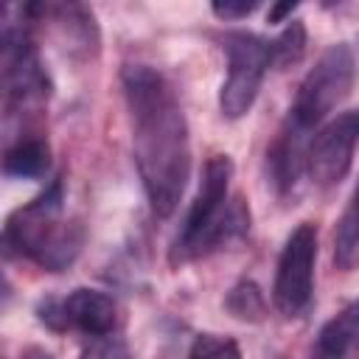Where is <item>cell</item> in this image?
I'll use <instances>...</instances> for the list:
<instances>
[{
    "mask_svg": "<svg viewBox=\"0 0 359 359\" xmlns=\"http://www.w3.org/2000/svg\"><path fill=\"white\" fill-rule=\"evenodd\" d=\"M132 118V151L154 216L177 210L191 177V140L174 84L149 65H126L121 73Z\"/></svg>",
    "mask_w": 359,
    "mask_h": 359,
    "instance_id": "6da1fadb",
    "label": "cell"
},
{
    "mask_svg": "<svg viewBox=\"0 0 359 359\" xmlns=\"http://www.w3.org/2000/svg\"><path fill=\"white\" fill-rule=\"evenodd\" d=\"M233 180V160L227 154H213L199 177V191L185 213L182 230L177 233L168 261L171 266H182L188 261L205 258L213 250L247 236L250 230V208L241 196H227Z\"/></svg>",
    "mask_w": 359,
    "mask_h": 359,
    "instance_id": "7a4b0ae2",
    "label": "cell"
},
{
    "mask_svg": "<svg viewBox=\"0 0 359 359\" xmlns=\"http://www.w3.org/2000/svg\"><path fill=\"white\" fill-rule=\"evenodd\" d=\"M353 81H356L353 50L345 42L325 48L297 87V95L289 107L286 126L309 135L351 95Z\"/></svg>",
    "mask_w": 359,
    "mask_h": 359,
    "instance_id": "3957f363",
    "label": "cell"
},
{
    "mask_svg": "<svg viewBox=\"0 0 359 359\" xmlns=\"http://www.w3.org/2000/svg\"><path fill=\"white\" fill-rule=\"evenodd\" d=\"M222 50L227 56V79L219 90V109L227 121H238L261 93L264 76L272 67V50L269 42L252 31H227Z\"/></svg>",
    "mask_w": 359,
    "mask_h": 359,
    "instance_id": "277c9868",
    "label": "cell"
},
{
    "mask_svg": "<svg viewBox=\"0 0 359 359\" xmlns=\"http://www.w3.org/2000/svg\"><path fill=\"white\" fill-rule=\"evenodd\" d=\"M3 93H6V109L22 112L36 109L50 95V79L36 56V48L31 42V34L25 25L6 22L3 28Z\"/></svg>",
    "mask_w": 359,
    "mask_h": 359,
    "instance_id": "5b68a950",
    "label": "cell"
},
{
    "mask_svg": "<svg viewBox=\"0 0 359 359\" xmlns=\"http://www.w3.org/2000/svg\"><path fill=\"white\" fill-rule=\"evenodd\" d=\"M314 261H317V227L311 222H300L278 258L272 303L283 317H300L311 303L314 289Z\"/></svg>",
    "mask_w": 359,
    "mask_h": 359,
    "instance_id": "8992f818",
    "label": "cell"
},
{
    "mask_svg": "<svg viewBox=\"0 0 359 359\" xmlns=\"http://www.w3.org/2000/svg\"><path fill=\"white\" fill-rule=\"evenodd\" d=\"M62 205H65V182H62V177H56L48 182V188L39 196L25 202L22 208H17L6 219L3 247L8 252L25 255L36 264L42 250L50 244L56 230L65 224L62 222Z\"/></svg>",
    "mask_w": 359,
    "mask_h": 359,
    "instance_id": "52a82bcc",
    "label": "cell"
},
{
    "mask_svg": "<svg viewBox=\"0 0 359 359\" xmlns=\"http://www.w3.org/2000/svg\"><path fill=\"white\" fill-rule=\"evenodd\" d=\"M39 323L50 331H81L87 337H109L118 325V306L107 292L79 286L65 297H45L36 306Z\"/></svg>",
    "mask_w": 359,
    "mask_h": 359,
    "instance_id": "ba28073f",
    "label": "cell"
},
{
    "mask_svg": "<svg viewBox=\"0 0 359 359\" xmlns=\"http://www.w3.org/2000/svg\"><path fill=\"white\" fill-rule=\"evenodd\" d=\"M359 143V109H345L331 118L309 143L306 171L314 185H339L353 163V149Z\"/></svg>",
    "mask_w": 359,
    "mask_h": 359,
    "instance_id": "9c48e42d",
    "label": "cell"
},
{
    "mask_svg": "<svg viewBox=\"0 0 359 359\" xmlns=\"http://www.w3.org/2000/svg\"><path fill=\"white\" fill-rule=\"evenodd\" d=\"M353 348H359V300H351L320 328L314 351L331 359H345Z\"/></svg>",
    "mask_w": 359,
    "mask_h": 359,
    "instance_id": "30bf717a",
    "label": "cell"
},
{
    "mask_svg": "<svg viewBox=\"0 0 359 359\" xmlns=\"http://www.w3.org/2000/svg\"><path fill=\"white\" fill-rule=\"evenodd\" d=\"M48 165H50V149L36 135L17 137L3 154V174L14 180H36L48 171Z\"/></svg>",
    "mask_w": 359,
    "mask_h": 359,
    "instance_id": "8fae6325",
    "label": "cell"
},
{
    "mask_svg": "<svg viewBox=\"0 0 359 359\" xmlns=\"http://www.w3.org/2000/svg\"><path fill=\"white\" fill-rule=\"evenodd\" d=\"M334 261L342 272H351L359 264V182L334 233Z\"/></svg>",
    "mask_w": 359,
    "mask_h": 359,
    "instance_id": "7c38bea8",
    "label": "cell"
},
{
    "mask_svg": "<svg viewBox=\"0 0 359 359\" xmlns=\"http://www.w3.org/2000/svg\"><path fill=\"white\" fill-rule=\"evenodd\" d=\"M224 309L241 320V323H261L266 317V297L261 292V286L255 280H238L227 297H224Z\"/></svg>",
    "mask_w": 359,
    "mask_h": 359,
    "instance_id": "4fadbf2b",
    "label": "cell"
},
{
    "mask_svg": "<svg viewBox=\"0 0 359 359\" xmlns=\"http://www.w3.org/2000/svg\"><path fill=\"white\" fill-rule=\"evenodd\" d=\"M272 65L275 67H292L306 53V25L300 20H289V25L269 42Z\"/></svg>",
    "mask_w": 359,
    "mask_h": 359,
    "instance_id": "5bb4252c",
    "label": "cell"
},
{
    "mask_svg": "<svg viewBox=\"0 0 359 359\" xmlns=\"http://www.w3.org/2000/svg\"><path fill=\"white\" fill-rule=\"evenodd\" d=\"M188 359H241L236 339L219 334H196L188 351Z\"/></svg>",
    "mask_w": 359,
    "mask_h": 359,
    "instance_id": "9a60e30c",
    "label": "cell"
},
{
    "mask_svg": "<svg viewBox=\"0 0 359 359\" xmlns=\"http://www.w3.org/2000/svg\"><path fill=\"white\" fill-rule=\"evenodd\" d=\"M81 359H129V348L121 337H93V342L84 348Z\"/></svg>",
    "mask_w": 359,
    "mask_h": 359,
    "instance_id": "2e32d148",
    "label": "cell"
},
{
    "mask_svg": "<svg viewBox=\"0 0 359 359\" xmlns=\"http://www.w3.org/2000/svg\"><path fill=\"white\" fill-rule=\"evenodd\" d=\"M255 8H258L255 0H252V3H247V0H241V3L224 0V3H213V6H210V11H213L216 17H222V20H241V17L252 14Z\"/></svg>",
    "mask_w": 359,
    "mask_h": 359,
    "instance_id": "e0dca14e",
    "label": "cell"
},
{
    "mask_svg": "<svg viewBox=\"0 0 359 359\" xmlns=\"http://www.w3.org/2000/svg\"><path fill=\"white\" fill-rule=\"evenodd\" d=\"M294 8H297V3H278V6H269L266 20H269V22H283L286 17H292Z\"/></svg>",
    "mask_w": 359,
    "mask_h": 359,
    "instance_id": "ac0fdd59",
    "label": "cell"
},
{
    "mask_svg": "<svg viewBox=\"0 0 359 359\" xmlns=\"http://www.w3.org/2000/svg\"><path fill=\"white\" fill-rule=\"evenodd\" d=\"M22 359H53L50 353H45V351H39V348H31V351H25L22 353Z\"/></svg>",
    "mask_w": 359,
    "mask_h": 359,
    "instance_id": "d6986e66",
    "label": "cell"
},
{
    "mask_svg": "<svg viewBox=\"0 0 359 359\" xmlns=\"http://www.w3.org/2000/svg\"><path fill=\"white\" fill-rule=\"evenodd\" d=\"M311 359H331V356H325V353H320V351H314V356Z\"/></svg>",
    "mask_w": 359,
    "mask_h": 359,
    "instance_id": "ffe728a7",
    "label": "cell"
}]
</instances>
